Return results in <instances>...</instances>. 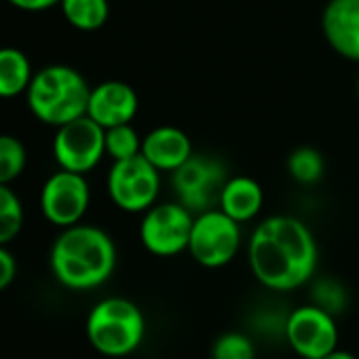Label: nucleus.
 <instances>
[{"label":"nucleus","instance_id":"nucleus-1","mask_svg":"<svg viewBox=\"0 0 359 359\" xmlns=\"http://www.w3.org/2000/svg\"><path fill=\"white\" fill-rule=\"evenodd\" d=\"M248 260L254 277L264 287L290 292L313 277L317 243L302 220L294 216H271L252 233Z\"/></svg>","mask_w":359,"mask_h":359},{"label":"nucleus","instance_id":"nucleus-2","mask_svg":"<svg viewBox=\"0 0 359 359\" xmlns=\"http://www.w3.org/2000/svg\"><path fill=\"white\" fill-rule=\"evenodd\" d=\"M116 266V248L108 233L89 224L62 231L51 248V271L70 290H93L108 281Z\"/></svg>","mask_w":359,"mask_h":359},{"label":"nucleus","instance_id":"nucleus-3","mask_svg":"<svg viewBox=\"0 0 359 359\" xmlns=\"http://www.w3.org/2000/svg\"><path fill=\"white\" fill-rule=\"evenodd\" d=\"M89 93L91 87L79 70L53 64L34 72L26 97L30 112L41 123L57 129L87 114Z\"/></svg>","mask_w":359,"mask_h":359},{"label":"nucleus","instance_id":"nucleus-4","mask_svg":"<svg viewBox=\"0 0 359 359\" xmlns=\"http://www.w3.org/2000/svg\"><path fill=\"white\" fill-rule=\"evenodd\" d=\"M146 332L140 306L127 298H106L97 302L87 317V338L93 348L108 357L133 353Z\"/></svg>","mask_w":359,"mask_h":359},{"label":"nucleus","instance_id":"nucleus-5","mask_svg":"<svg viewBox=\"0 0 359 359\" xmlns=\"http://www.w3.org/2000/svg\"><path fill=\"white\" fill-rule=\"evenodd\" d=\"M241 248L239 222L226 216L220 208L205 210L195 216L189 252L205 269L229 264Z\"/></svg>","mask_w":359,"mask_h":359},{"label":"nucleus","instance_id":"nucleus-6","mask_svg":"<svg viewBox=\"0 0 359 359\" xmlns=\"http://www.w3.org/2000/svg\"><path fill=\"white\" fill-rule=\"evenodd\" d=\"M161 191V171L142 154L114 161L108 171V195L112 203L129 214L146 212Z\"/></svg>","mask_w":359,"mask_h":359},{"label":"nucleus","instance_id":"nucleus-7","mask_svg":"<svg viewBox=\"0 0 359 359\" xmlns=\"http://www.w3.org/2000/svg\"><path fill=\"white\" fill-rule=\"evenodd\" d=\"M193 212L182 203H154L144 212L140 224L142 245L161 258H169L189 250L193 231Z\"/></svg>","mask_w":359,"mask_h":359},{"label":"nucleus","instance_id":"nucleus-8","mask_svg":"<svg viewBox=\"0 0 359 359\" xmlns=\"http://www.w3.org/2000/svg\"><path fill=\"white\" fill-rule=\"evenodd\" d=\"M106 129L89 114H83L62 127L53 137V156L60 169L89 173L106 154Z\"/></svg>","mask_w":359,"mask_h":359},{"label":"nucleus","instance_id":"nucleus-9","mask_svg":"<svg viewBox=\"0 0 359 359\" xmlns=\"http://www.w3.org/2000/svg\"><path fill=\"white\" fill-rule=\"evenodd\" d=\"M226 173L220 161L205 154H193L182 167L173 171V189L177 201L193 214L212 210L214 201H220Z\"/></svg>","mask_w":359,"mask_h":359},{"label":"nucleus","instance_id":"nucleus-10","mask_svg":"<svg viewBox=\"0 0 359 359\" xmlns=\"http://www.w3.org/2000/svg\"><path fill=\"white\" fill-rule=\"evenodd\" d=\"M89 201L91 193L85 173L68 169L49 175L41 191V210L45 218L60 229L79 224L89 210Z\"/></svg>","mask_w":359,"mask_h":359},{"label":"nucleus","instance_id":"nucleus-11","mask_svg":"<svg viewBox=\"0 0 359 359\" xmlns=\"http://www.w3.org/2000/svg\"><path fill=\"white\" fill-rule=\"evenodd\" d=\"M285 338L304 359H321L338 346V325L330 311L304 304L287 317Z\"/></svg>","mask_w":359,"mask_h":359},{"label":"nucleus","instance_id":"nucleus-12","mask_svg":"<svg viewBox=\"0 0 359 359\" xmlns=\"http://www.w3.org/2000/svg\"><path fill=\"white\" fill-rule=\"evenodd\" d=\"M140 100L131 85L123 81H106L91 87L87 114L104 129L131 123L137 114Z\"/></svg>","mask_w":359,"mask_h":359},{"label":"nucleus","instance_id":"nucleus-13","mask_svg":"<svg viewBox=\"0 0 359 359\" xmlns=\"http://www.w3.org/2000/svg\"><path fill=\"white\" fill-rule=\"evenodd\" d=\"M321 28L327 45L340 57L359 62V0H330Z\"/></svg>","mask_w":359,"mask_h":359},{"label":"nucleus","instance_id":"nucleus-14","mask_svg":"<svg viewBox=\"0 0 359 359\" xmlns=\"http://www.w3.org/2000/svg\"><path fill=\"white\" fill-rule=\"evenodd\" d=\"M148 163H152L158 171H175L182 167L195 152L191 137L177 127L161 125L152 129L146 137H142V152Z\"/></svg>","mask_w":359,"mask_h":359},{"label":"nucleus","instance_id":"nucleus-15","mask_svg":"<svg viewBox=\"0 0 359 359\" xmlns=\"http://www.w3.org/2000/svg\"><path fill=\"white\" fill-rule=\"evenodd\" d=\"M218 203L226 216H231L241 224V222H250L260 214L264 203V193L254 177L235 175L224 182Z\"/></svg>","mask_w":359,"mask_h":359},{"label":"nucleus","instance_id":"nucleus-16","mask_svg":"<svg viewBox=\"0 0 359 359\" xmlns=\"http://www.w3.org/2000/svg\"><path fill=\"white\" fill-rule=\"evenodd\" d=\"M32 64L28 55L15 47L0 49V97H18L32 83Z\"/></svg>","mask_w":359,"mask_h":359},{"label":"nucleus","instance_id":"nucleus-17","mask_svg":"<svg viewBox=\"0 0 359 359\" xmlns=\"http://www.w3.org/2000/svg\"><path fill=\"white\" fill-rule=\"evenodd\" d=\"M60 7L66 22L83 32L102 28L110 13L108 0H62Z\"/></svg>","mask_w":359,"mask_h":359},{"label":"nucleus","instance_id":"nucleus-18","mask_svg":"<svg viewBox=\"0 0 359 359\" xmlns=\"http://www.w3.org/2000/svg\"><path fill=\"white\" fill-rule=\"evenodd\" d=\"M325 169V161L319 150L311 146H300L292 150L287 156V173L296 180L298 184H315L321 180Z\"/></svg>","mask_w":359,"mask_h":359},{"label":"nucleus","instance_id":"nucleus-19","mask_svg":"<svg viewBox=\"0 0 359 359\" xmlns=\"http://www.w3.org/2000/svg\"><path fill=\"white\" fill-rule=\"evenodd\" d=\"M28 163V150L15 135L0 133V184H9L24 173Z\"/></svg>","mask_w":359,"mask_h":359},{"label":"nucleus","instance_id":"nucleus-20","mask_svg":"<svg viewBox=\"0 0 359 359\" xmlns=\"http://www.w3.org/2000/svg\"><path fill=\"white\" fill-rule=\"evenodd\" d=\"M24 226V208L9 184H0V245L11 243Z\"/></svg>","mask_w":359,"mask_h":359},{"label":"nucleus","instance_id":"nucleus-21","mask_svg":"<svg viewBox=\"0 0 359 359\" xmlns=\"http://www.w3.org/2000/svg\"><path fill=\"white\" fill-rule=\"evenodd\" d=\"M104 142H106V154L112 161H125L142 152V137L131 127V123L106 129Z\"/></svg>","mask_w":359,"mask_h":359},{"label":"nucleus","instance_id":"nucleus-22","mask_svg":"<svg viewBox=\"0 0 359 359\" xmlns=\"http://www.w3.org/2000/svg\"><path fill=\"white\" fill-rule=\"evenodd\" d=\"M212 359H256V346L245 334L226 332L214 342Z\"/></svg>","mask_w":359,"mask_h":359},{"label":"nucleus","instance_id":"nucleus-23","mask_svg":"<svg viewBox=\"0 0 359 359\" xmlns=\"http://www.w3.org/2000/svg\"><path fill=\"white\" fill-rule=\"evenodd\" d=\"M344 296H342V287L332 283V281H323L321 285H317L315 290V304L330 311L334 315V311L342 309Z\"/></svg>","mask_w":359,"mask_h":359},{"label":"nucleus","instance_id":"nucleus-24","mask_svg":"<svg viewBox=\"0 0 359 359\" xmlns=\"http://www.w3.org/2000/svg\"><path fill=\"white\" fill-rule=\"evenodd\" d=\"M18 273V264L11 252L5 250V245H0V290H5L13 283Z\"/></svg>","mask_w":359,"mask_h":359},{"label":"nucleus","instance_id":"nucleus-25","mask_svg":"<svg viewBox=\"0 0 359 359\" xmlns=\"http://www.w3.org/2000/svg\"><path fill=\"white\" fill-rule=\"evenodd\" d=\"M13 7L22 9V11H30V13H36V11H47L55 5H60L62 0H7Z\"/></svg>","mask_w":359,"mask_h":359},{"label":"nucleus","instance_id":"nucleus-26","mask_svg":"<svg viewBox=\"0 0 359 359\" xmlns=\"http://www.w3.org/2000/svg\"><path fill=\"white\" fill-rule=\"evenodd\" d=\"M321 359H357L353 353H348V351H342V348H334V351H330L327 355H323Z\"/></svg>","mask_w":359,"mask_h":359},{"label":"nucleus","instance_id":"nucleus-27","mask_svg":"<svg viewBox=\"0 0 359 359\" xmlns=\"http://www.w3.org/2000/svg\"><path fill=\"white\" fill-rule=\"evenodd\" d=\"M357 97H359V79H357Z\"/></svg>","mask_w":359,"mask_h":359}]
</instances>
